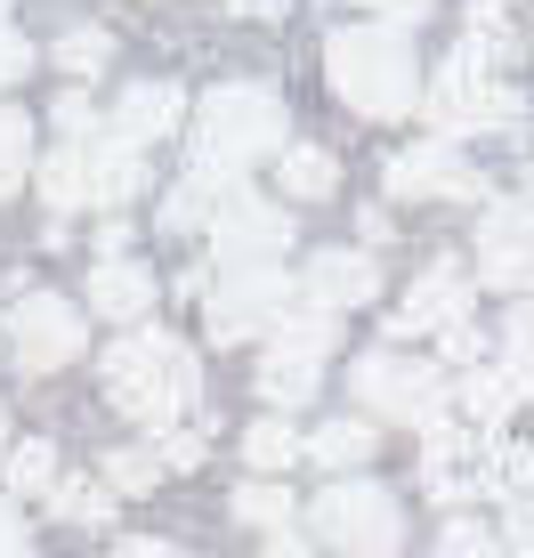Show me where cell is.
Masks as SVG:
<instances>
[{
    "instance_id": "cell-4",
    "label": "cell",
    "mask_w": 534,
    "mask_h": 558,
    "mask_svg": "<svg viewBox=\"0 0 534 558\" xmlns=\"http://www.w3.org/2000/svg\"><path fill=\"white\" fill-rule=\"evenodd\" d=\"M316 543L340 550V558H397V543H405V518H397V502L373 486V477H340V486L316 494L308 510Z\"/></svg>"
},
{
    "instance_id": "cell-19",
    "label": "cell",
    "mask_w": 534,
    "mask_h": 558,
    "mask_svg": "<svg viewBox=\"0 0 534 558\" xmlns=\"http://www.w3.org/2000/svg\"><path fill=\"white\" fill-rule=\"evenodd\" d=\"M41 203L49 210H98L89 203V146H57L41 162Z\"/></svg>"
},
{
    "instance_id": "cell-11",
    "label": "cell",
    "mask_w": 534,
    "mask_h": 558,
    "mask_svg": "<svg viewBox=\"0 0 534 558\" xmlns=\"http://www.w3.org/2000/svg\"><path fill=\"white\" fill-rule=\"evenodd\" d=\"M211 243H219L227 267H276L283 252H292V210H276L259 195H235L211 219Z\"/></svg>"
},
{
    "instance_id": "cell-7",
    "label": "cell",
    "mask_w": 534,
    "mask_h": 558,
    "mask_svg": "<svg viewBox=\"0 0 534 558\" xmlns=\"http://www.w3.org/2000/svg\"><path fill=\"white\" fill-rule=\"evenodd\" d=\"M332 340H340V332H332V316H324V307L283 316L276 332H267V356H259V397H267V405H308L324 356H332Z\"/></svg>"
},
{
    "instance_id": "cell-3",
    "label": "cell",
    "mask_w": 534,
    "mask_h": 558,
    "mask_svg": "<svg viewBox=\"0 0 534 558\" xmlns=\"http://www.w3.org/2000/svg\"><path fill=\"white\" fill-rule=\"evenodd\" d=\"M283 98L259 82H227L203 98L195 113V170H219V179H243L252 162H267V154H283Z\"/></svg>"
},
{
    "instance_id": "cell-34",
    "label": "cell",
    "mask_w": 534,
    "mask_h": 558,
    "mask_svg": "<svg viewBox=\"0 0 534 558\" xmlns=\"http://www.w3.org/2000/svg\"><path fill=\"white\" fill-rule=\"evenodd\" d=\"M0 558H33L25 550V518H16L9 502H0Z\"/></svg>"
},
{
    "instance_id": "cell-22",
    "label": "cell",
    "mask_w": 534,
    "mask_h": 558,
    "mask_svg": "<svg viewBox=\"0 0 534 558\" xmlns=\"http://www.w3.org/2000/svg\"><path fill=\"white\" fill-rule=\"evenodd\" d=\"M308 453V437L292 429V421H252L243 429V461H252L259 477H276V470H292V461Z\"/></svg>"
},
{
    "instance_id": "cell-20",
    "label": "cell",
    "mask_w": 534,
    "mask_h": 558,
    "mask_svg": "<svg viewBox=\"0 0 534 558\" xmlns=\"http://www.w3.org/2000/svg\"><path fill=\"white\" fill-rule=\"evenodd\" d=\"M276 179H283V195H300V203H324L340 186V162L324 146H283L276 154Z\"/></svg>"
},
{
    "instance_id": "cell-40",
    "label": "cell",
    "mask_w": 534,
    "mask_h": 558,
    "mask_svg": "<svg viewBox=\"0 0 534 558\" xmlns=\"http://www.w3.org/2000/svg\"><path fill=\"white\" fill-rule=\"evenodd\" d=\"M0 461H9V413H0Z\"/></svg>"
},
{
    "instance_id": "cell-2",
    "label": "cell",
    "mask_w": 534,
    "mask_h": 558,
    "mask_svg": "<svg viewBox=\"0 0 534 558\" xmlns=\"http://www.w3.org/2000/svg\"><path fill=\"white\" fill-rule=\"evenodd\" d=\"M324 73H332V89L356 113H373V122H397V113H413V98H422L405 25H349V33H332V41H324Z\"/></svg>"
},
{
    "instance_id": "cell-33",
    "label": "cell",
    "mask_w": 534,
    "mask_h": 558,
    "mask_svg": "<svg viewBox=\"0 0 534 558\" xmlns=\"http://www.w3.org/2000/svg\"><path fill=\"white\" fill-rule=\"evenodd\" d=\"M25 73H33V49H25V33H9V25H0V89H9V82H25Z\"/></svg>"
},
{
    "instance_id": "cell-35",
    "label": "cell",
    "mask_w": 534,
    "mask_h": 558,
    "mask_svg": "<svg viewBox=\"0 0 534 558\" xmlns=\"http://www.w3.org/2000/svg\"><path fill=\"white\" fill-rule=\"evenodd\" d=\"M373 16H389V25H413V16H429V0H365Z\"/></svg>"
},
{
    "instance_id": "cell-18",
    "label": "cell",
    "mask_w": 534,
    "mask_h": 558,
    "mask_svg": "<svg viewBox=\"0 0 534 558\" xmlns=\"http://www.w3.org/2000/svg\"><path fill=\"white\" fill-rule=\"evenodd\" d=\"M235 195H243V186L219 179V170H186V179L170 186V203H162V227H179V235H186V227H211Z\"/></svg>"
},
{
    "instance_id": "cell-23",
    "label": "cell",
    "mask_w": 534,
    "mask_h": 558,
    "mask_svg": "<svg viewBox=\"0 0 534 558\" xmlns=\"http://www.w3.org/2000/svg\"><path fill=\"white\" fill-rule=\"evenodd\" d=\"M0 477H9L16 494H57V486H65V477H57V446H49V437H25V446H9Z\"/></svg>"
},
{
    "instance_id": "cell-29",
    "label": "cell",
    "mask_w": 534,
    "mask_h": 558,
    "mask_svg": "<svg viewBox=\"0 0 534 558\" xmlns=\"http://www.w3.org/2000/svg\"><path fill=\"white\" fill-rule=\"evenodd\" d=\"M155 477H170L162 461H155V446H122V453H106V486H113V494H146Z\"/></svg>"
},
{
    "instance_id": "cell-8",
    "label": "cell",
    "mask_w": 534,
    "mask_h": 558,
    "mask_svg": "<svg viewBox=\"0 0 534 558\" xmlns=\"http://www.w3.org/2000/svg\"><path fill=\"white\" fill-rule=\"evenodd\" d=\"M292 316V276L283 267H227V276L203 292V324H211V340H252V332H276V324Z\"/></svg>"
},
{
    "instance_id": "cell-24",
    "label": "cell",
    "mask_w": 534,
    "mask_h": 558,
    "mask_svg": "<svg viewBox=\"0 0 534 558\" xmlns=\"http://www.w3.org/2000/svg\"><path fill=\"white\" fill-rule=\"evenodd\" d=\"M235 518L243 526H267V534H292V494L276 477H252V486H235Z\"/></svg>"
},
{
    "instance_id": "cell-12",
    "label": "cell",
    "mask_w": 534,
    "mask_h": 558,
    "mask_svg": "<svg viewBox=\"0 0 534 558\" xmlns=\"http://www.w3.org/2000/svg\"><path fill=\"white\" fill-rule=\"evenodd\" d=\"M389 195H437V203H478L486 179L453 154V138H429V146H405L389 162Z\"/></svg>"
},
{
    "instance_id": "cell-16",
    "label": "cell",
    "mask_w": 534,
    "mask_h": 558,
    "mask_svg": "<svg viewBox=\"0 0 534 558\" xmlns=\"http://www.w3.org/2000/svg\"><path fill=\"white\" fill-rule=\"evenodd\" d=\"M130 195H146V146H130V138H106L89 146V203L98 210H122Z\"/></svg>"
},
{
    "instance_id": "cell-41",
    "label": "cell",
    "mask_w": 534,
    "mask_h": 558,
    "mask_svg": "<svg viewBox=\"0 0 534 558\" xmlns=\"http://www.w3.org/2000/svg\"><path fill=\"white\" fill-rule=\"evenodd\" d=\"M0 9H9V0H0Z\"/></svg>"
},
{
    "instance_id": "cell-38",
    "label": "cell",
    "mask_w": 534,
    "mask_h": 558,
    "mask_svg": "<svg viewBox=\"0 0 534 558\" xmlns=\"http://www.w3.org/2000/svg\"><path fill=\"white\" fill-rule=\"evenodd\" d=\"M446 356L470 364V356H478V332H470V324H453V332H446Z\"/></svg>"
},
{
    "instance_id": "cell-37",
    "label": "cell",
    "mask_w": 534,
    "mask_h": 558,
    "mask_svg": "<svg viewBox=\"0 0 534 558\" xmlns=\"http://www.w3.org/2000/svg\"><path fill=\"white\" fill-rule=\"evenodd\" d=\"M510 550H519V558H534V502H526L519 518H510Z\"/></svg>"
},
{
    "instance_id": "cell-1",
    "label": "cell",
    "mask_w": 534,
    "mask_h": 558,
    "mask_svg": "<svg viewBox=\"0 0 534 558\" xmlns=\"http://www.w3.org/2000/svg\"><path fill=\"white\" fill-rule=\"evenodd\" d=\"M98 380H106V397H113V413H130V421H146V429H179V413L203 397V364L186 340H170L155 332V324H138V332H122L113 349L98 356Z\"/></svg>"
},
{
    "instance_id": "cell-5",
    "label": "cell",
    "mask_w": 534,
    "mask_h": 558,
    "mask_svg": "<svg viewBox=\"0 0 534 558\" xmlns=\"http://www.w3.org/2000/svg\"><path fill=\"white\" fill-rule=\"evenodd\" d=\"M422 106H429L437 138H470V130H519V122H526V98H519L510 82H494V73H486L470 49L446 57V73L429 82Z\"/></svg>"
},
{
    "instance_id": "cell-13",
    "label": "cell",
    "mask_w": 534,
    "mask_h": 558,
    "mask_svg": "<svg viewBox=\"0 0 534 558\" xmlns=\"http://www.w3.org/2000/svg\"><path fill=\"white\" fill-rule=\"evenodd\" d=\"M453 324H470V276H462L453 259H437L429 276L405 292V307H397L389 332H397V340H413V332H437V340H446Z\"/></svg>"
},
{
    "instance_id": "cell-10",
    "label": "cell",
    "mask_w": 534,
    "mask_h": 558,
    "mask_svg": "<svg viewBox=\"0 0 534 558\" xmlns=\"http://www.w3.org/2000/svg\"><path fill=\"white\" fill-rule=\"evenodd\" d=\"M478 283H494V292H534V195L494 203L478 219Z\"/></svg>"
},
{
    "instance_id": "cell-9",
    "label": "cell",
    "mask_w": 534,
    "mask_h": 558,
    "mask_svg": "<svg viewBox=\"0 0 534 558\" xmlns=\"http://www.w3.org/2000/svg\"><path fill=\"white\" fill-rule=\"evenodd\" d=\"M82 349H89V324H82V307H73V300L25 292L9 307V356L25 364V373H57V364H73Z\"/></svg>"
},
{
    "instance_id": "cell-36",
    "label": "cell",
    "mask_w": 534,
    "mask_h": 558,
    "mask_svg": "<svg viewBox=\"0 0 534 558\" xmlns=\"http://www.w3.org/2000/svg\"><path fill=\"white\" fill-rule=\"evenodd\" d=\"M113 558H179V550H170V543H155V534H130V543L113 550Z\"/></svg>"
},
{
    "instance_id": "cell-28",
    "label": "cell",
    "mask_w": 534,
    "mask_h": 558,
    "mask_svg": "<svg viewBox=\"0 0 534 558\" xmlns=\"http://www.w3.org/2000/svg\"><path fill=\"white\" fill-rule=\"evenodd\" d=\"M25 162H33V122L0 106V195H16V186H25Z\"/></svg>"
},
{
    "instance_id": "cell-6",
    "label": "cell",
    "mask_w": 534,
    "mask_h": 558,
    "mask_svg": "<svg viewBox=\"0 0 534 558\" xmlns=\"http://www.w3.org/2000/svg\"><path fill=\"white\" fill-rule=\"evenodd\" d=\"M349 389H356V405H373L380 421H405V429H437L446 421V373L422 356L373 349V356H356Z\"/></svg>"
},
{
    "instance_id": "cell-30",
    "label": "cell",
    "mask_w": 534,
    "mask_h": 558,
    "mask_svg": "<svg viewBox=\"0 0 534 558\" xmlns=\"http://www.w3.org/2000/svg\"><path fill=\"white\" fill-rule=\"evenodd\" d=\"M106 57H113L106 33H65V41H57V65H65L73 82H98V73H106Z\"/></svg>"
},
{
    "instance_id": "cell-15",
    "label": "cell",
    "mask_w": 534,
    "mask_h": 558,
    "mask_svg": "<svg viewBox=\"0 0 534 558\" xmlns=\"http://www.w3.org/2000/svg\"><path fill=\"white\" fill-rule=\"evenodd\" d=\"M179 113H186V98H179V82H138V89H122V106H113V138H130V146H162L170 130H179Z\"/></svg>"
},
{
    "instance_id": "cell-25",
    "label": "cell",
    "mask_w": 534,
    "mask_h": 558,
    "mask_svg": "<svg viewBox=\"0 0 534 558\" xmlns=\"http://www.w3.org/2000/svg\"><path fill=\"white\" fill-rule=\"evenodd\" d=\"M453 405H462L470 421H478V429H494V421H502L510 405H519V389H510L502 373H470L462 389H453Z\"/></svg>"
},
{
    "instance_id": "cell-39",
    "label": "cell",
    "mask_w": 534,
    "mask_h": 558,
    "mask_svg": "<svg viewBox=\"0 0 534 558\" xmlns=\"http://www.w3.org/2000/svg\"><path fill=\"white\" fill-rule=\"evenodd\" d=\"M267 558H308V543L300 534H267Z\"/></svg>"
},
{
    "instance_id": "cell-26",
    "label": "cell",
    "mask_w": 534,
    "mask_h": 558,
    "mask_svg": "<svg viewBox=\"0 0 534 558\" xmlns=\"http://www.w3.org/2000/svg\"><path fill=\"white\" fill-rule=\"evenodd\" d=\"M49 510L65 518V526H106V518H113V486H89V477H73V486L49 494Z\"/></svg>"
},
{
    "instance_id": "cell-32",
    "label": "cell",
    "mask_w": 534,
    "mask_h": 558,
    "mask_svg": "<svg viewBox=\"0 0 534 558\" xmlns=\"http://www.w3.org/2000/svg\"><path fill=\"white\" fill-rule=\"evenodd\" d=\"M203 453H211V437H203V429H162V437H155V461H162V470H195Z\"/></svg>"
},
{
    "instance_id": "cell-17",
    "label": "cell",
    "mask_w": 534,
    "mask_h": 558,
    "mask_svg": "<svg viewBox=\"0 0 534 558\" xmlns=\"http://www.w3.org/2000/svg\"><path fill=\"white\" fill-rule=\"evenodd\" d=\"M89 307H98L106 324H138L146 307H155V276H146L138 259H98L89 267Z\"/></svg>"
},
{
    "instance_id": "cell-27",
    "label": "cell",
    "mask_w": 534,
    "mask_h": 558,
    "mask_svg": "<svg viewBox=\"0 0 534 558\" xmlns=\"http://www.w3.org/2000/svg\"><path fill=\"white\" fill-rule=\"evenodd\" d=\"M478 486H486V494H526V486H534V446H486Z\"/></svg>"
},
{
    "instance_id": "cell-21",
    "label": "cell",
    "mask_w": 534,
    "mask_h": 558,
    "mask_svg": "<svg viewBox=\"0 0 534 558\" xmlns=\"http://www.w3.org/2000/svg\"><path fill=\"white\" fill-rule=\"evenodd\" d=\"M308 461L316 470H365L373 461V429L365 421H324V429L308 437Z\"/></svg>"
},
{
    "instance_id": "cell-31",
    "label": "cell",
    "mask_w": 534,
    "mask_h": 558,
    "mask_svg": "<svg viewBox=\"0 0 534 558\" xmlns=\"http://www.w3.org/2000/svg\"><path fill=\"white\" fill-rule=\"evenodd\" d=\"M437 558H502V543H494L486 526H470V518H453V526L437 534Z\"/></svg>"
},
{
    "instance_id": "cell-14",
    "label": "cell",
    "mask_w": 534,
    "mask_h": 558,
    "mask_svg": "<svg viewBox=\"0 0 534 558\" xmlns=\"http://www.w3.org/2000/svg\"><path fill=\"white\" fill-rule=\"evenodd\" d=\"M300 292H308V307H365L373 292H380V267L365 259V252H316L308 259V276H300Z\"/></svg>"
}]
</instances>
